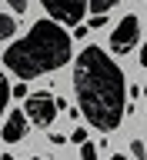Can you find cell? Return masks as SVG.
Here are the masks:
<instances>
[{
	"label": "cell",
	"mask_w": 147,
	"mask_h": 160,
	"mask_svg": "<svg viewBox=\"0 0 147 160\" xmlns=\"http://www.w3.org/2000/svg\"><path fill=\"white\" fill-rule=\"evenodd\" d=\"M44 10H47L50 20H57L60 27L67 23V27H77L84 13H87V0H40Z\"/></svg>",
	"instance_id": "cell-4"
},
{
	"label": "cell",
	"mask_w": 147,
	"mask_h": 160,
	"mask_svg": "<svg viewBox=\"0 0 147 160\" xmlns=\"http://www.w3.org/2000/svg\"><path fill=\"white\" fill-rule=\"evenodd\" d=\"M90 33V27H84V23H77V27H74V37H87Z\"/></svg>",
	"instance_id": "cell-16"
},
{
	"label": "cell",
	"mask_w": 147,
	"mask_h": 160,
	"mask_svg": "<svg viewBox=\"0 0 147 160\" xmlns=\"http://www.w3.org/2000/svg\"><path fill=\"white\" fill-rule=\"evenodd\" d=\"M10 97H24V100H27V80H17V87H10Z\"/></svg>",
	"instance_id": "cell-12"
},
{
	"label": "cell",
	"mask_w": 147,
	"mask_h": 160,
	"mask_svg": "<svg viewBox=\"0 0 147 160\" xmlns=\"http://www.w3.org/2000/svg\"><path fill=\"white\" fill-rule=\"evenodd\" d=\"M107 160H127V157H124V153H114V157H107Z\"/></svg>",
	"instance_id": "cell-18"
},
{
	"label": "cell",
	"mask_w": 147,
	"mask_h": 160,
	"mask_svg": "<svg viewBox=\"0 0 147 160\" xmlns=\"http://www.w3.org/2000/svg\"><path fill=\"white\" fill-rule=\"evenodd\" d=\"M7 100H10V83L3 77V70H0V117H3V110H7Z\"/></svg>",
	"instance_id": "cell-9"
},
{
	"label": "cell",
	"mask_w": 147,
	"mask_h": 160,
	"mask_svg": "<svg viewBox=\"0 0 147 160\" xmlns=\"http://www.w3.org/2000/svg\"><path fill=\"white\" fill-rule=\"evenodd\" d=\"M74 93L90 127L110 133L127 110V83L120 67L100 47H84L74 60Z\"/></svg>",
	"instance_id": "cell-1"
},
{
	"label": "cell",
	"mask_w": 147,
	"mask_h": 160,
	"mask_svg": "<svg viewBox=\"0 0 147 160\" xmlns=\"http://www.w3.org/2000/svg\"><path fill=\"white\" fill-rule=\"evenodd\" d=\"M104 23H107V13H94V17H90V23H87V27H90V30H100V27H104Z\"/></svg>",
	"instance_id": "cell-13"
},
{
	"label": "cell",
	"mask_w": 147,
	"mask_h": 160,
	"mask_svg": "<svg viewBox=\"0 0 147 160\" xmlns=\"http://www.w3.org/2000/svg\"><path fill=\"white\" fill-rule=\"evenodd\" d=\"M80 160H97V147H94L90 140H84V143H80Z\"/></svg>",
	"instance_id": "cell-10"
},
{
	"label": "cell",
	"mask_w": 147,
	"mask_h": 160,
	"mask_svg": "<svg viewBox=\"0 0 147 160\" xmlns=\"http://www.w3.org/2000/svg\"><path fill=\"white\" fill-rule=\"evenodd\" d=\"M144 93H147V83H144Z\"/></svg>",
	"instance_id": "cell-20"
},
{
	"label": "cell",
	"mask_w": 147,
	"mask_h": 160,
	"mask_svg": "<svg viewBox=\"0 0 147 160\" xmlns=\"http://www.w3.org/2000/svg\"><path fill=\"white\" fill-rule=\"evenodd\" d=\"M70 57H74L70 33L60 27L57 20L44 17V20H37L17 43L7 47L3 67L17 80H34V77L50 73V70H60L64 63H70Z\"/></svg>",
	"instance_id": "cell-2"
},
{
	"label": "cell",
	"mask_w": 147,
	"mask_h": 160,
	"mask_svg": "<svg viewBox=\"0 0 147 160\" xmlns=\"http://www.w3.org/2000/svg\"><path fill=\"white\" fill-rule=\"evenodd\" d=\"M27 130H30V120L24 110H13L7 117V123H3V140L7 143H20V140L27 137Z\"/></svg>",
	"instance_id": "cell-6"
},
{
	"label": "cell",
	"mask_w": 147,
	"mask_h": 160,
	"mask_svg": "<svg viewBox=\"0 0 147 160\" xmlns=\"http://www.w3.org/2000/svg\"><path fill=\"white\" fill-rule=\"evenodd\" d=\"M130 153H134L137 160H147V147H144V140H134V143H130Z\"/></svg>",
	"instance_id": "cell-11"
},
{
	"label": "cell",
	"mask_w": 147,
	"mask_h": 160,
	"mask_svg": "<svg viewBox=\"0 0 147 160\" xmlns=\"http://www.w3.org/2000/svg\"><path fill=\"white\" fill-rule=\"evenodd\" d=\"M24 113H27V120L34 123V127L47 130L50 123L57 120V97H50L47 90H44V93H27V100H24Z\"/></svg>",
	"instance_id": "cell-3"
},
{
	"label": "cell",
	"mask_w": 147,
	"mask_h": 160,
	"mask_svg": "<svg viewBox=\"0 0 147 160\" xmlns=\"http://www.w3.org/2000/svg\"><path fill=\"white\" fill-rule=\"evenodd\" d=\"M140 63L147 67V40H144V47H140Z\"/></svg>",
	"instance_id": "cell-17"
},
{
	"label": "cell",
	"mask_w": 147,
	"mask_h": 160,
	"mask_svg": "<svg viewBox=\"0 0 147 160\" xmlns=\"http://www.w3.org/2000/svg\"><path fill=\"white\" fill-rule=\"evenodd\" d=\"M13 33H17V20L7 17V13H0V43H3V40H10Z\"/></svg>",
	"instance_id": "cell-7"
},
{
	"label": "cell",
	"mask_w": 147,
	"mask_h": 160,
	"mask_svg": "<svg viewBox=\"0 0 147 160\" xmlns=\"http://www.w3.org/2000/svg\"><path fill=\"white\" fill-rule=\"evenodd\" d=\"M0 160H13V157H10V153H3V157H0Z\"/></svg>",
	"instance_id": "cell-19"
},
{
	"label": "cell",
	"mask_w": 147,
	"mask_h": 160,
	"mask_svg": "<svg viewBox=\"0 0 147 160\" xmlns=\"http://www.w3.org/2000/svg\"><path fill=\"white\" fill-rule=\"evenodd\" d=\"M70 140H74V143H84V140H87V130H84V127H74Z\"/></svg>",
	"instance_id": "cell-15"
},
{
	"label": "cell",
	"mask_w": 147,
	"mask_h": 160,
	"mask_svg": "<svg viewBox=\"0 0 147 160\" xmlns=\"http://www.w3.org/2000/svg\"><path fill=\"white\" fill-rule=\"evenodd\" d=\"M27 3H30V0H7V7L13 10V13H24V10H27Z\"/></svg>",
	"instance_id": "cell-14"
},
{
	"label": "cell",
	"mask_w": 147,
	"mask_h": 160,
	"mask_svg": "<svg viewBox=\"0 0 147 160\" xmlns=\"http://www.w3.org/2000/svg\"><path fill=\"white\" fill-rule=\"evenodd\" d=\"M137 40H140V20L134 13H127L114 27V33H110V50L114 53H130V50L137 47Z\"/></svg>",
	"instance_id": "cell-5"
},
{
	"label": "cell",
	"mask_w": 147,
	"mask_h": 160,
	"mask_svg": "<svg viewBox=\"0 0 147 160\" xmlns=\"http://www.w3.org/2000/svg\"><path fill=\"white\" fill-rule=\"evenodd\" d=\"M120 0H87V10L90 13H107V10H114Z\"/></svg>",
	"instance_id": "cell-8"
}]
</instances>
